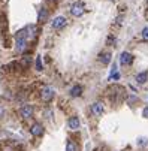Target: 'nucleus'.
I'll list each match as a JSON object with an SVG mask.
<instances>
[{
    "label": "nucleus",
    "instance_id": "obj_1",
    "mask_svg": "<svg viewBox=\"0 0 148 151\" xmlns=\"http://www.w3.org/2000/svg\"><path fill=\"white\" fill-rule=\"evenodd\" d=\"M29 37H27V32H26V29L24 30H19L17 35H15V40H17V48H18V51H24V48H26V40H27Z\"/></svg>",
    "mask_w": 148,
    "mask_h": 151
},
{
    "label": "nucleus",
    "instance_id": "obj_2",
    "mask_svg": "<svg viewBox=\"0 0 148 151\" xmlns=\"http://www.w3.org/2000/svg\"><path fill=\"white\" fill-rule=\"evenodd\" d=\"M84 12H85V6H84L82 2H75L72 6H70V14L73 17H82Z\"/></svg>",
    "mask_w": 148,
    "mask_h": 151
},
{
    "label": "nucleus",
    "instance_id": "obj_3",
    "mask_svg": "<svg viewBox=\"0 0 148 151\" xmlns=\"http://www.w3.org/2000/svg\"><path fill=\"white\" fill-rule=\"evenodd\" d=\"M54 97V90L51 87H48V85H45V87H42L40 90V99L44 102H51Z\"/></svg>",
    "mask_w": 148,
    "mask_h": 151
},
{
    "label": "nucleus",
    "instance_id": "obj_4",
    "mask_svg": "<svg viewBox=\"0 0 148 151\" xmlns=\"http://www.w3.org/2000/svg\"><path fill=\"white\" fill-rule=\"evenodd\" d=\"M66 24H68V21H66V18H65V17H55V18L52 19V29H55V30H61V29H65V27H66Z\"/></svg>",
    "mask_w": 148,
    "mask_h": 151
},
{
    "label": "nucleus",
    "instance_id": "obj_5",
    "mask_svg": "<svg viewBox=\"0 0 148 151\" xmlns=\"http://www.w3.org/2000/svg\"><path fill=\"white\" fill-rule=\"evenodd\" d=\"M90 111H91V114H93V115L100 117V115L103 114V111H105L103 103H102V102H94V103L91 105V108H90Z\"/></svg>",
    "mask_w": 148,
    "mask_h": 151
},
{
    "label": "nucleus",
    "instance_id": "obj_6",
    "mask_svg": "<svg viewBox=\"0 0 148 151\" xmlns=\"http://www.w3.org/2000/svg\"><path fill=\"white\" fill-rule=\"evenodd\" d=\"M19 115L23 117L24 120H29V118L33 115V106H30V105H24V106H21V109H19Z\"/></svg>",
    "mask_w": 148,
    "mask_h": 151
},
{
    "label": "nucleus",
    "instance_id": "obj_7",
    "mask_svg": "<svg viewBox=\"0 0 148 151\" xmlns=\"http://www.w3.org/2000/svg\"><path fill=\"white\" fill-rule=\"evenodd\" d=\"M120 63L123 64V66H130V64L133 63V55L130 52H123L120 55Z\"/></svg>",
    "mask_w": 148,
    "mask_h": 151
},
{
    "label": "nucleus",
    "instance_id": "obj_8",
    "mask_svg": "<svg viewBox=\"0 0 148 151\" xmlns=\"http://www.w3.org/2000/svg\"><path fill=\"white\" fill-rule=\"evenodd\" d=\"M30 132H32L33 136L39 138V136L44 135V126H42L40 123H34V124L32 126V129H30Z\"/></svg>",
    "mask_w": 148,
    "mask_h": 151
},
{
    "label": "nucleus",
    "instance_id": "obj_9",
    "mask_svg": "<svg viewBox=\"0 0 148 151\" xmlns=\"http://www.w3.org/2000/svg\"><path fill=\"white\" fill-rule=\"evenodd\" d=\"M111 58H112V54L111 52H100L99 54V61L102 63V64H109V61H111Z\"/></svg>",
    "mask_w": 148,
    "mask_h": 151
},
{
    "label": "nucleus",
    "instance_id": "obj_10",
    "mask_svg": "<svg viewBox=\"0 0 148 151\" xmlns=\"http://www.w3.org/2000/svg\"><path fill=\"white\" fill-rule=\"evenodd\" d=\"M79 120H78V117H70L69 118V121H68V126H69V129L70 130H76V129H79Z\"/></svg>",
    "mask_w": 148,
    "mask_h": 151
},
{
    "label": "nucleus",
    "instance_id": "obj_11",
    "mask_svg": "<svg viewBox=\"0 0 148 151\" xmlns=\"http://www.w3.org/2000/svg\"><path fill=\"white\" fill-rule=\"evenodd\" d=\"M37 19H39V23H45V21L48 19V9H45V8H42V9L39 11Z\"/></svg>",
    "mask_w": 148,
    "mask_h": 151
},
{
    "label": "nucleus",
    "instance_id": "obj_12",
    "mask_svg": "<svg viewBox=\"0 0 148 151\" xmlns=\"http://www.w3.org/2000/svg\"><path fill=\"white\" fill-rule=\"evenodd\" d=\"M147 79H148V72L147 70H144V72H141V73L136 75V82L138 84H145Z\"/></svg>",
    "mask_w": 148,
    "mask_h": 151
},
{
    "label": "nucleus",
    "instance_id": "obj_13",
    "mask_svg": "<svg viewBox=\"0 0 148 151\" xmlns=\"http://www.w3.org/2000/svg\"><path fill=\"white\" fill-rule=\"evenodd\" d=\"M82 94V87L81 85H73V87L70 88V96L72 97H78Z\"/></svg>",
    "mask_w": 148,
    "mask_h": 151
},
{
    "label": "nucleus",
    "instance_id": "obj_14",
    "mask_svg": "<svg viewBox=\"0 0 148 151\" xmlns=\"http://www.w3.org/2000/svg\"><path fill=\"white\" fill-rule=\"evenodd\" d=\"M26 32H27V37H29V39H33V37L36 36V33H37V32H36V26H33V24H32V26H27V27H26Z\"/></svg>",
    "mask_w": 148,
    "mask_h": 151
},
{
    "label": "nucleus",
    "instance_id": "obj_15",
    "mask_svg": "<svg viewBox=\"0 0 148 151\" xmlns=\"http://www.w3.org/2000/svg\"><path fill=\"white\" fill-rule=\"evenodd\" d=\"M66 151H78V144L73 141H69L66 145Z\"/></svg>",
    "mask_w": 148,
    "mask_h": 151
},
{
    "label": "nucleus",
    "instance_id": "obj_16",
    "mask_svg": "<svg viewBox=\"0 0 148 151\" xmlns=\"http://www.w3.org/2000/svg\"><path fill=\"white\" fill-rule=\"evenodd\" d=\"M141 35H142V39H144V40H147V42H148V26H147V27H144V29H142V33H141Z\"/></svg>",
    "mask_w": 148,
    "mask_h": 151
},
{
    "label": "nucleus",
    "instance_id": "obj_17",
    "mask_svg": "<svg viewBox=\"0 0 148 151\" xmlns=\"http://www.w3.org/2000/svg\"><path fill=\"white\" fill-rule=\"evenodd\" d=\"M36 69H37V70H42V60H40V55L36 57Z\"/></svg>",
    "mask_w": 148,
    "mask_h": 151
},
{
    "label": "nucleus",
    "instance_id": "obj_18",
    "mask_svg": "<svg viewBox=\"0 0 148 151\" xmlns=\"http://www.w3.org/2000/svg\"><path fill=\"white\" fill-rule=\"evenodd\" d=\"M108 44H109V45H115V37L109 36V37H108Z\"/></svg>",
    "mask_w": 148,
    "mask_h": 151
},
{
    "label": "nucleus",
    "instance_id": "obj_19",
    "mask_svg": "<svg viewBox=\"0 0 148 151\" xmlns=\"http://www.w3.org/2000/svg\"><path fill=\"white\" fill-rule=\"evenodd\" d=\"M142 115H144L145 118H148V106H145V108H144V111H142Z\"/></svg>",
    "mask_w": 148,
    "mask_h": 151
},
{
    "label": "nucleus",
    "instance_id": "obj_20",
    "mask_svg": "<svg viewBox=\"0 0 148 151\" xmlns=\"http://www.w3.org/2000/svg\"><path fill=\"white\" fill-rule=\"evenodd\" d=\"M3 115V108H0V117Z\"/></svg>",
    "mask_w": 148,
    "mask_h": 151
},
{
    "label": "nucleus",
    "instance_id": "obj_21",
    "mask_svg": "<svg viewBox=\"0 0 148 151\" xmlns=\"http://www.w3.org/2000/svg\"><path fill=\"white\" fill-rule=\"evenodd\" d=\"M48 2H51V3H54V2H57V0H48Z\"/></svg>",
    "mask_w": 148,
    "mask_h": 151
},
{
    "label": "nucleus",
    "instance_id": "obj_22",
    "mask_svg": "<svg viewBox=\"0 0 148 151\" xmlns=\"http://www.w3.org/2000/svg\"><path fill=\"white\" fill-rule=\"evenodd\" d=\"M109 2H115V0H109Z\"/></svg>",
    "mask_w": 148,
    "mask_h": 151
}]
</instances>
